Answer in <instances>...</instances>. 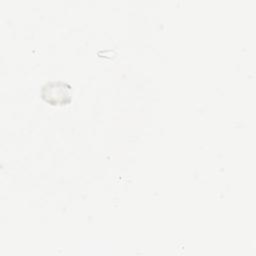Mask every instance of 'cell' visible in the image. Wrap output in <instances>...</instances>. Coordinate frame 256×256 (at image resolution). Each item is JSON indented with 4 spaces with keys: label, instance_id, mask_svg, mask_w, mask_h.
Here are the masks:
<instances>
[{
    "label": "cell",
    "instance_id": "6da1fadb",
    "mask_svg": "<svg viewBox=\"0 0 256 256\" xmlns=\"http://www.w3.org/2000/svg\"><path fill=\"white\" fill-rule=\"evenodd\" d=\"M40 96L52 106H65L72 101V86L64 81H48L42 85Z\"/></svg>",
    "mask_w": 256,
    "mask_h": 256
}]
</instances>
